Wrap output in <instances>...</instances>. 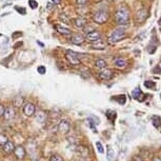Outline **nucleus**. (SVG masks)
Listing matches in <instances>:
<instances>
[{"instance_id": "dca6fc26", "label": "nucleus", "mask_w": 161, "mask_h": 161, "mask_svg": "<svg viewBox=\"0 0 161 161\" xmlns=\"http://www.w3.org/2000/svg\"><path fill=\"white\" fill-rule=\"evenodd\" d=\"M14 154H15V156H16V158H18V159H23V158L25 157V150H24V147L21 146V145L15 147Z\"/></svg>"}, {"instance_id": "f257e3e1", "label": "nucleus", "mask_w": 161, "mask_h": 161, "mask_svg": "<svg viewBox=\"0 0 161 161\" xmlns=\"http://www.w3.org/2000/svg\"><path fill=\"white\" fill-rule=\"evenodd\" d=\"M115 20L119 25H126L129 22V12L126 7L120 6L116 11Z\"/></svg>"}, {"instance_id": "f8f14e48", "label": "nucleus", "mask_w": 161, "mask_h": 161, "mask_svg": "<svg viewBox=\"0 0 161 161\" xmlns=\"http://www.w3.org/2000/svg\"><path fill=\"white\" fill-rule=\"evenodd\" d=\"M132 96H133L134 99H136L137 101H140V102L145 100V95L142 93V91L140 89H135L133 91V93H132Z\"/></svg>"}, {"instance_id": "e433bc0d", "label": "nucleus", "mask_w": 161, "mask_h": 161, "mask_svg": "<svg viewBox=\"0 0 161 161\" xmlns=\"http://www.w3.org/2000/svg\"><path fill=\"white\" fill-rule=\"evenodd\" d=\"M60 1H61V0H52V2H53V3L55 4V6H57V4L60 3Z\"/></svg>"}, {"instance_id": "2eb2a0df", "label": "nucleus", "mask_w": 161, "mask_h": 161, "mask_svg": "<svg viewBox=\"0 0 161 161\" xmlns=\"http://www.w3.org/2000/svg\"><path fill=\"white\" fill-rule=\"evenodd\" d=\"M55 28H56L57 32L60 33L61 35H63V36H70V35H72V31L70 30V28H66V27H63V25L56 24V25H55Z\"/></svg>"}, {"instance_id": "20e7f679", "label": "nucleus", "mask_w": 161, "mask_h": 161, "mask_svg": "<svg viewBox=\"0 0 161 161\" xmlns=\"http://www.w3.org/2000/svg\"><path fill=\"white\" fill-rule=\"evenodd\" d=\"M66 58L69 61V63L73 66H77L81 64V59H80V55L74 51H66Z\"/></svg>"}, {"instance_id": "473e14b6", "label": "nucleus", "mask_w": 161, "mask_h": 161, "mask_svg": "<svg viewBox=\"0 0 161 161\" xmlns=\"http://www.w3.org/2000/svg\"><path fill=\"white\" fill-rule=\"evenodd\" d=\"M16 11L19 12L20 14H22V15H25V14H27V11H25V9H23V7H21V9H20V7L16 6Z\"/></svg>"}, {"instance_id": "bb28decb", "label": "nucleus", "mask_w": 161, "mask_h": 161, "mask_svg": "<svg viewBox=\"0 0 161 161\" xmlns=\"http://www.w3.org/2000/svg\"><path fill=\"white\" fill-rule=\"evenodd\" d=\"M144 87H147V89H155V87H156V83L154 81H152V80H147V81H145L144 82Z\"/></svg>"}, {"instance_id": "f704fd0d", "label": "nucleus", "mask_w": 161, "mask_h": 161, "mask_svg": "<svg viewBox=\"0 0 161 161\" xmlns=\"http://www.w3.org/2000/svg\"><path fill=\"white\" fill-rule=\"evenodd\" d=\"M4 110H6V108H4V106L2 105V104H0V117L3 116V114H4Z\"/></svg>"}, {"instance_id": "4be33fe9", "label": "nucleus", "mask_w": 161, "mask_h": 161, "mask_svg": "<svg viewBox=\"0 0 161 161\" xmlns=\"http://www.w3.org/2000/svg\"><path fill=\"white\" fill-rule=\"evenodd\" d=\"M95 66L97 67V69H100V70L105 69L106 61L104 60V59H97L96 62H95Z\"/></svg>"}, {"instance_id": "f3484780", "label": "nucleus", "mask_w": 161, "mask_h": 161, "mask_svg": "<svg viewBox=\"0 0 161 161\" xmlns=\"http://www.w3.org/2000/svg\"><path fill=\"white\" fill-rule=\"evenodd\" d=\"M15 110L13 108H6V110H4V114H3V117L6 120H12L13 118L15 117Z\"/></svg>"}, {"instance_id": "aec40b11", "label": "nucleus", "mask_w": 161, "mask_h": 161, "mask_svg": "<svg viewBox=\"0 0 161 161\" xmlns=\"http://www.w3.org/2000/svg\"><path fill=\"white\" fill-rule=\"evenodd\" d=\"M152 123L156 129L161 128V118L159 116H153L152 117Z\"/></svg>"}, {"instance_id": "2f4dec72", "label": "nucleus", "mask_w": 161, "mask_h": 161, "mask_svg": "<svg viewBox=\"0 0 161 161\" xmlns=\"http://www.w3.org/2000/svg\"><path fill=\"white\" fill-rule=\"evenodd\" d=\"M37 71H38V73H39V74L43 75V74H45L46 70H45V67H44V66H38Z\"/></svg>"}, {"instance_id": "4c0bfd02", "label": "nucleus", "mask_w": 161, "mask_h": 161, "mask_svg": "<svg viewBox=\"0 0 161 161\" xmlns=\"http://www.w3.org/2000/svg\"><path fill=\"white\" fill-rule=\"evenodd\" d=\"M153 161H161V158H159V157H155L154 159H153Z\"/></svg>"}, {"instance_id": "423d86ee", "label": "nucleus", "mask_w": 161, "mask_h": 161, "mask_svg": "<svg viewBox=\"0 0 161 161\" xmlns=\"http://www.w3.org/2000/svg\"><path fill=\"white\" fill-rule=\"evenodd\" d=\"M98 77L102 81H108V80H111L113 78V72H112V70L105 67V69L100 70V72L98 73Z\"/></svg>"}, {"instance_id": "393cba45", "label": "nucleus", "mask_w": 161, "mask_h": 161, "mask_svg": "<svg viewBox=\"0 0 161 161\" xmlns=\"http://www.w3.org/2000/svg\"><path fill=\"white\" fill-rule=\"evenodd\" d=\"M106 117L110 119V121L114 122V120H115V118H116V113L114 111L108 110V112H106Z\"/></svg>"}, {"instance_id": "7ed1b4c3", "label": "nucleus", "mask_w": 161, "mask_h": 161, "mask_svg": "<svg viewBox=\"0 0 161 161\" xmlns=\"http://www.w3.org/2000/svg\"><path fill=\"white\" fill-rule=\"evenodd\" d=\"M108 12L104 9L98 10L93 15V20H94V22L98 23V24H103V23L108 21Z\"/></svg>"}, {"instance_id": "a878e982", "label": "nucleus", "mask_w": 161, "mask_h": 161, "mask_svg": "<svg viewBox=\"0 0 161 161\" xmlns=\"http://www.w3.org/2000/svg\"><path fill=\"white\" fill-rule=\"evenodd\" d=\"M9 142V138L4 134H0V146H3Z\"/></svg>"}, {"instance_id": "5701e85b", "label": "nucleus", "mask_w": 161, "mask_h": 161, "mask_svg": "<svg viewBox=\"0 0 161 161\" xmlns=\"http://www.w3.org/2000/svg\"><path fill=\"white\" fill-rule=\"evenodd\" d=\"M92 46H93V49H98V50H103V49L105 48L104 42H103L102 40H99V41H97V42L92 43Z\"/></svg>"}, {"instance_id": "7c9ffc66", "label": "nucleus", "mask_w": 161, "mask_h": 161, "mask_svg": "<svg viewBox=\"0 0 161 161\" xmlns=\"http://www.w3.org/2000/svg\"><path fill=\"white\" fill-rule=\"evenodd\" d=\"M50 161H63V159L59 155H52L50 158Z\"/></svg>"}, {"instance_id": "412c9836", "label": "nucleus", "mask_w": 161, "mask_h": 161, "mask_svg": "<svg viewBox=\"0 0 161 161\" xmlns=\"http://www.w3.org/2000/svg\"><path fill=\"white\" fill-rule=\"evenodd\" d=\"M106 157H108V161H114L116 157V153L115 150L111 147H108V150H106Z\"/></svg>"}, {"instance_id": "6e6552de", "label": "nucleus", "mask_w": 161, "mask_h": 161, "mask_svg": "<svg viewBox=\"0 0 161 161\" xmlns=\"http://www.w3.org/2000/svg\"><path fill=\"white\" fill-rule=\"evenodd\" d=\"M147 17H149V13H147V11L145 9H141V10H139L136 14V21L143 23L145 20H146Z\"/></svg>"}, {"instance_id": "6ab92c4d", "label": "nucleus", "mask_w": 161, "mask_h": 161, "mask_svg": "<svg viewBox=\"0 0 161 161\" xmlns=\"http://www.w3.org/2000/svg\"><path fill=\"white\" fill-rule=\"evenodd\" d=\"M23 101H24V98L21 97V96H17V97L14 98V100H13V105H14L15 108H20V106H22L23 104Z\"/></svg>"}, {"instance_id": "b1692460", "label": "nucleus", "mask_w": 161, "mask_h": 161, "mask_svg": "<svg viewBox=\"0 0 161 161\" xmlns=\"http://www.w3.org/2000/svg\"><path fill=\"white\" fill-rule=\"evenodd\" d=\"M114 99L116 101H118L119 104H124L126 101V96L125 95H119V96H115V97H113Z\"/></svg>"}, {"instance_id": "cd10ccee", "label": "nucleus", "mask_w": 161, "mask_h": 161, "mask_svg": "<svg viewBox=\"0 0 161 161\" xmlns=\"http://www.w3.org/2000/svg\"><path fill=\"white\" fill-rule=\"evenodd\" d=\"M89 120H90L91 123L95 124V125H98V124H99V122H100L99 119H98L97 117H95V116H91L90 118H89Z\"/></svg>"}, {"instance_id": "9d476101", "label": "nucleus", "mask_w": 161, "mask_h": 161, "mask_svg": "<svg viewBox=\"0 0 161 161\" xmlns=\"http://www.w3.org/2000/svg\"><path fill=\"white\" fill-rule=\"evenodd\" d=\"M70 39H71V42L73 43V44H76V45L82 44L85 40L83 36L80 35V34H73Z\"/></svg>"}, {"instance_id": "c756f323", "label": "nucleus", "mask_w": 161, "mask_h": 161, "mask_svg": "<svg viewBox=\"0 0 161 161\" xmlns=\"http://www.w3.org/2000/svg\"><path fill=\"white\" fill-rule=\"evenodd\" d=\"M96 146H97V150L100 154H103V153H104V147H103V145L101 144L100 142H96Z\"/></svg>"}, {"instance_id": "c85d7f7f", "label": "nucleus", "mask_w": 161, "mask_h": 161, "mask_svg": "<svg viewBox=\"0 0 161 161\" xmlns=\"http://www.w3.org/2000/svg\"><path fill=\"white\" fill-rule=\"evenodd\" d=\"M28 4H30V6L32 7L33 10H35L38 7V2L36 1V0H28Z\"/></svg>"}, {"instance_id": "9b49d317", "label": "nucleus", "mask_w": 161, "mask_h": 161, "mask_svg": "<svg viewBox=\"0 0 161 161\" xmlns=\"http://www.w3.org/2000/svg\"><path fill=\"white\" fill-rule=\"evenodd\" d=\"M70 129H71V125H70V123L67 122L66 120H61L60 122L58 123V131L61 132V133H69L70 132Z\"/></svg>"}, {"instance_id": "72a5a7b5", "label": "nucleus", "mask_w": 161, "mask_h": 161, "mask_svg": "<svg viewBox=\"0 0 161 161\" xmlns=\"http://www.w3.org/2000/svg\"><path fill=\"white\" fill-rule=\"evenodd\" d=\"M76 1L79 6H83V4H85L87 2V0H76Z\"/></svg>"}, {"instance_id": "f03ea898", "label": "nucleus", "mask_w": 161, "mask_h": 161, "mask_svg": "<svg viewBox=\"0 0 161 161\" xmlns=\"http://www.w3.org/2000/svg\"><path fill=\"white\" fill-rule=\"evenodd\" d=\"M125 36H126L125 30H124L123 28H116V30L112 33V35L108 37V42L110 43V44H116V43H118L119 41H121L122 39L125 38Z\"/></svg>"}, {"instance_id": "0eeeda50", "label": "nucleus", "mask_w": 161, "mask_h": 161, "mask_svg": "<svg viewBox=\"0 0 161 161\" xmlns=\"http://www.w3.org/2000/svg\"><path fill=\"white\" fill-rule=\"evenodd\" d=\"M35 113H36V108L33 103L28 102L23 106V114H24L25 116L32 117V116L35 115Z\"/></svg>"}, {"instance_id": "4468645a", "label": "nucleus", "mask_w": 161, "mask_h": 161, "mask_svg": "<svg viewBox=\"0 0 161 161\" xmlns=\"http://www.w3.org/2000/svg\"><path fill=\"white\" fill-rule=\"evenodd\" d=\"M114 66H115L116 69H119V70H123L128 66V62H126L125 59H122V58H117L115 59L114 61Z\"/></svg>"}, {"instance_id": "c9c22d12", "label": "nucleus", "mask_w": 161, "mask_h": 161, "mask_svg": "<svg viewBox=\"0 0 161 161\" xmlns=\"http://www.w3.org/2000/svg\"><path fill=\"white\" fill-rule=\"evenodd\" d=\"M21 35H22V33H21V32H17V33H15L14 35H13V38L17 37V36H21Z\"/></svg>"}, {"instance_id": "1a4fd4ad", "label": "nucleus", "mask_w": 161, "mask_h": 161, "mask_svg": "<svg viewBox=\"0 0 161 161\" xmlns=\"http://www.w3.org/2000/svg\"><path fill=\"white\" fill-rule=\"evenodd\" d=\"M73 24L78 30H83L85 25H87V20L82 17H77L75 19H73Z\"/></svg>"}, {"instance_id": "ddd939ff", "label": "nucleus", "mask_w": 161, "mask_h": 161, "mask_svg": "<svg viewBox=\"0 0 161 161\" xmlns=\"http://www.w3.org/2000/svg\"><path fill=\"white\" fill-rule=\"evenodd\" d=\"M48 120V114L43 111H39L36 115V121L38 123H41V124H44Z\"/></svg>"}, {"instance_id": "39448f33", "label": "nucleus", "mask_w": 161, "mask_h": 161, "mask_svg": "<svg viewBox=\"0 0 161 161\" xmlns=\"http://www.w3.org/2000/svg\"><path fill=\"white\" fill-rule=\"evenodd\" d=\"M84 39L85 40H87L91 43L97 42V41L101 40V33L97 30H93V31H91V32L87 33Z\"/></svg>"}, {"instance_id": "a211bd4d", "label": "nucleus", "mask_w": 161, "mask_h": 161, "mask_svg": "<svg viewBox=\"0 0 161 161\" xmlns=\"http://www.w3.org/2000/svg\"><path fill=\"white\" fill-rule=\"evenodd\" d=\"M2 150H3V152L6 153V154H12V153H14L15 145H14L13 142L9 141L6 144H4L3 146H2Z\"/></svg>"}]
</instances>
